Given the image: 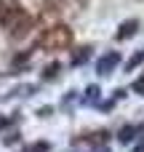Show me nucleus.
<instances>
[{
	"mask_svg": "<svg viewBox=\"0 0 144 152\" xmlns=\"http://www.w3.org/2000/svg\"><path fill=\"white\" fill-rule=\"evenodd\" d=\"M118 61H120V56H118V51H115V53H107V56L102 59V64H99L96 69H99V72L104 75V72H110V69H112V67H115Z\"/></svg>",
	"mask_w": 144,
	"mask_h": 152,
	"instance_id": "nucleus-4",
	"label": "nucleus"
},
{
	"mask_svg": "<svg viewBox=\"0 0 144 152\" xmlns=\"http://www.w3.org/2000/svg\"><path fill=\"white\" fill-rule=\"evenodd\" d=\"M142 59H144V48L139 51V53H134V56H131V61H128V67H126V69H134V67H136Z\"/></svg>",
	"mask_w": 144,
	"mask_h": 152,
	"instance_id": "nucleus-7",
	"label": "nucleus"
},
{
	"mask_svg": "<svg viewBox=\"0 0 144 152\" xmlns=\"http://www.w3.org/2000/svg\"><path fill=\"white\" fill-rule=\"evenodd\" d=\"M11 11V5H5V0H0V21L5 19V13Z\"/></svg>",
	"mask_w": 144,
	"mask_h": 152,
	"instance_id": "nucleus-8",
	"label": "nucleus"
},
{
	"mask_svg": "<svg viewBox=\"0 0 144 152\" xmlns=\"http://www.w3.org/2000/svg\"><path fill=\"white\" fill-rule=\"evenodd\" d=\"M3 27H5L11 35H21L24 29L32 27V19H29L27 13H21L19 8H11V11L5 13V19H3Z\"/></svg>",
	"mask_w": 144,
	"mask_h": 152,
	"instance_id": "nucleus-2",
	"label": "nucleus"
},
{
	"mask_svg": "<svg viewBox=\"0 0 144 152\" xmlns=\"http://www.w3.org/2000/svg\"><path fill=\"white\" fill-rule=\"evenodd\" d=\"M136 134H139V128H136V126H128V128H123V131H120V142H128V139H131V136H136Z\"/></svg>",
	"mask_w": 144,
	"mask_h": 152,
	"instance_id": "nucleus-6",
	"label": "nucleus"
},
{
	"mask_svg": "<svg viewBox=\"0 0 144 152\" xmlns=\"http://www.w3.org/2000/svg\"><path fill=\"white\" fill-rule=\"evenodd\" d=\"M134 152H144V142L139 144V147H134Z\"/></svg>",
	"mask_w": 144,
	"mask_h": 152,
	"instance_id": "nucleus-10",
	"label": "nucleus"
},
{
	"mask_svg": "<svg viewBox=\"0 0 144 152\" xmlns=\"http://www.w3.org/2000/svg\"><path fill=\"white\" fill-rule=\"evenodd\" d=\"M136 29H139V21H136V19L126 21V24H123V27L118 29V40H128V37H131V35H134Z\"/></svg>",
	"mask_w": 144,
	"mask_h": 152,
	"instance_id": "nucleus-3",
	"label": "nucleus"
},
{
	"mask_svg": "<svg viewBox=\"0 0 144 152\" xmlns=\"http://www.w3.org/2000/svg\"><path fill=\"white\" fill-rule=\"evenodd\" d=\"M88 56H91V48H88V45H80V48L72 51V64H83Z\"/></svg>",
	"mask_w": 144,
	"mask_h": 152,
	"instance_id": "nucleus-5",
	"label": "nucleus"
},
{
	"mask_svg": "<svg viewBox=\"0 0 144 152\" xmlns=\"http://www.w3.org/2000/svg\"><path fill=\"white\" fill-rule=\"evenodd\" d=\"M72 29L64 27V24H56L51 29H45L40 35V48H48V51H59V48H69L72 45Z\"/></svg>",
	"mask_w": 144,
	"mask_h": 152,
	"instance_id": "nucleus-1",
	"label": "nucleus"
},
{
	"mask_svg": "<svg viewBox=\"0 0 144 152\" xmlns=\"http://www.w3.org/2000/svg\"><path fill=\"white\" fill-rule=\"evenodd\" d=\"M134 88H136L139 94H144V77H142V80H139V83H136V86H134Z\"/></svg>",
	"mask_w": 144,
	"mask_h": 152,
	"instance_id": "nucleus-9",
	"label": "nucleus"
}]
</instances>
